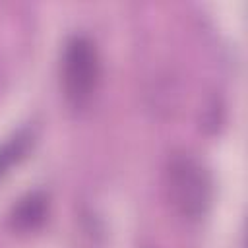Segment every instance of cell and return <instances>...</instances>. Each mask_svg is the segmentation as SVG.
Here are the masks:
<instances>
[{"instance_id":"obj_1","label":"cell","mask_w":248,"mask_h":248,"mask_svg":"<svg viewBox=\"0 0 248 248\" xmlns=\"http://www.w3.org/2000/svg\"><path fill=\"white\" fill-rule=\"evenodd\" d=\"M167 192L180 215L198 219L209 205L211 182L198 161L188 155H176L167 169Z\"/></svg>"},{"instance_id":"obj_2","label":"cell","mask_w":248,"mask_h":248,"mask_svg":"<svg viewBox=\"0 0 248 248\" xmlns=\"http://www.w3.org/2000/svg\"><path fill=\"white\" fill-rule=\"evenodd\" d=\"M62 81L66 99L74 107H83L93 97L99 83V54L87 37H72L62 58Z\"/></svg>"},{"instance_id":"obj_3","label":"cell","mask_w":248,"mask_h":248,"mask_svg":"<svg viewBox=\"0 0 248 248\" xmlns=\"http://www.w3.org/2000/svg\"><path fill=\"white\" fill-rule=\"evenodd\" d=\"M46 209H48V203H46V198L41 192L27 194L12 209L10 225H12L14 231H19V232L35 231L43 225V221L46 217Z\"/></svg>"},{"instance_id":"obj_4","label":"cell","mask_w":248,"mask_h":248,"mask_svg":"<svg viewBox=\"0 0 248 248\" xmlns=\"http://www.w3.org/2000/svg\"><path fill=\"white\" fill-rule=\"evenodd\" d=\"M25 145H27V140L23 136H17L0 147V178L10 170L14 163L19 161V157L25 153Z\"/></svg>"}]
</instances>
